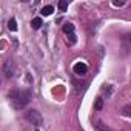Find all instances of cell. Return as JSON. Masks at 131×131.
Listing matches in <instances>:
<instances>
[{
	"label": "cell",
	"mask_w": 131,
	"mask_h": 131,
	"mask_svg": "<svg viewBox=\"0 0 131 131\" xmlns=\"http://www.w3.org/2000/svg\"><path fill=\"white\" fill-rule=\"evenodd\" d=\"M63 32H65V34H71V32H74V25H71V23H65V25H63Z\"/></svg>",
	"instance_id": "ba28073f"
},
{
	"label": "cell",
	"mask_w": 131,
	"mask_h": 131,
	"mask_svg": "<svg viewBox=\"0 0 131 131\" xmlns=\"http://www.w3.org/2000/svg\"><path fill=\"white\" fill-rule=\"evenodd\" d=\"M8 99L11 100L13 106L20 110V108H25L31 99H32V93L29 90H13L9 94H8Z\"/></svg>",
	"instance_id": "6da1fadb"
},
{
	"label": "cell",
	"mask_w": 131,
	"mask_h": 131,
	"mask_svg": "<svg viewBox=\"0 0 131 131\" xmlns=\"http://www.w3.org/2000/svg\"><path fill=\"white\" fill-rule=\"evenodd\" d=\"M113 5H114V6H123L125 3H123V2H113Z\"/></svg>",
	"instance_id": "4fadbf2b"
},
{
	"label": "cell",
	"mask_w": 131,
	"mask_h": 131,
	"mask_svg": "<svg viewBox=\"0 0 131 131\" xmlns=\"http://www.w3.org/2000/svg\"><path fill=\"white\" fill-rule=\"evenodd\" d=\"M102 108H103V99L102 97H97L96 102H94V110L96 111H100Z\"/></svg>",
	"instance_id": "52a82bcc"
},
{
	"label": "cell",
	"mask_w": 131,
	"mask_h": 131,
	"mask_svg": "<svg viewBox=\"0 0 131 131\" xmlns=\"http://www.w3.org/2000/svg\"><path fill=\"white\" fill-rule=\"evenodd\" d=\"M129 110H131V106H129V105H126V106L123 108V116H126V117H128V116L131 114V111H129Z\"/></svg>",
	"instance_id": "7c38bea8"
},
{
	"label": "cell",
	"mask_w": 131,
	"mask_h": 131,
	"mask_svg": "<svg viewBox=\"0 0 131 131\" xmlns=\"http://www.w3.org/2000/svg\"><path fill=\"white\" fill-rule=\"evenodd\" d=\"M73 71L77 76H85L86 71H88V67H86V63H83V62H77L74 67H73Z\"/></svg>",
	"instance_id": "277c9868"
},
{
	"label": "cell",
	"mask_w": 131,
	"mask_h": 131,
	"mask_svg": "<svg viewBox=\"0 0 131 131\" xmlns=\"http://www.w3.org/2000/svg\"><path fill=\"white\" fill-rule=\"evenodd\" d=\"M57 6H59L60 11H67V8H68V2H67V0H60Z\"/></svg>",
	"instance_id": "30bf717a"
},
{
	"label": "cell",
	"mask_w": 131,
	"mask_h": 131,
	"mask_svg": "<svg viewBox=\"0 0 131 131\" xmlns=\"http://www.w3.org/2000/svg\"><path fill=\"white\" fill-rule=\"evenodd\" d=\"M54 13V6L52 5H46L42 8V16H51Z\"/></svg>",
	"instance_id": "5b68a950"
},
{
	"label": "cell",
	"mask_w": 131,
	"mask_h": 131,
	"mask_svg": "<svg viewBox=\"0 0 131 131\" xmlns=\"http://www.w3.org/2000/svg\"><path fill=\"white\" fill-rule=\"evenodd\" d=\"M8 28H9L11 31H17V22H16L14 17L9 19V22H8Z\"/></svg>",
	"instance_id": "9c48e42d"
},
{
	"label": "cell",
	"mask_w": 131,
	"mask_h": 131,
	"mask_svg": "<svg viewBox=\"0 0 131 131\" xmlns=\"http://www.w3.org/2000/svg\"><path fill=\"white\" fill-rule=\"evenodd\" d=\"M2 70H3V74H5L8 79H11V77L16 74V63H14L13 60H6V62L3 63Z\"/></svg>",
	"instance_id": "3957f363"
},
{
	"label": "cell",
	"mask_w": 131,
	"mask_h": 131,
	"mask_svg": "<svg viewBox=\"0 0 131 131\" xmlns=\"http://www.w3.org/2000/svg\"><path fill=\"white\" fill-rule=\"evenodd\" d=\"M76 40H77V39H76V34H74V32L68 34V42H70V45H74V43H76Z\"/></svg>",
	"instance_id": "8fae6325"
},
{
	"label": "cell",
	"mask_w": 131,
	"mask_h": 131,
	"mask_svg": "<svg viewBox=\"0 0 131 131\" xmlns=\"http://www.w3.org/2000/svg\"><path fill=\"white\" fill-rule=\"evenodd\" d=\"M25 119H26L29 123H32L34 126H42V123H43V117H42V114H40L37 110H29V111H26Z\"/></svg>",
	"instance_id": "7a4b0ae2"
},
{
	"label": "cell",
	"mask_w": 131,
	"mask_h": 131,
	"mask_svg": "<svg viewBox=\"0 0 131 131\" xmlns=\"http://www.w3.org/2000/svg\"><path fill=\"white\" fill-rule=\"evenodd\" d=\"M31 26H32V29H39V28L42 26V19H40V17H36V19H32V22H31Z\"/></svg>",
	"instance_id": "8992f818"
}]
</instances>
